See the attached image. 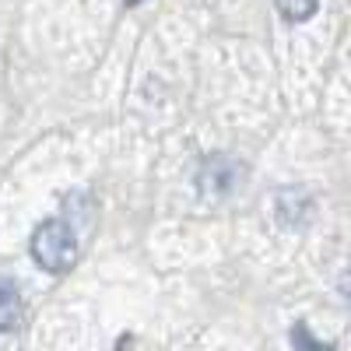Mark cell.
Returning <instances> with one entry per match:
<instances>
[{
	"label": "cell",
	"mask_w": 351,
	"mask_h": 351,
	"mask_svg": "<svg viewBox=\"0 0 351 351\" xmlns=\"http://www.w3.org/2000/svg\"><path fill=\"white\" fill-rule=\"evenodd\" d=\"M32 256H36V263H39L43 271L67 274L74 263H77V256H81L77 236L71 232V225L64 218H49V221H43L32 232Z\"/></svg>",
	"instance_id": "1"
},
{
	"label": "cell",
	"mask_w": 351,
	"mask_h": 351,
	"mask_svg": "<svg viewBox=\"0 0 351 351\" xmlns=\"http://www.w3.org/2000/svg\"><path fill=\"white\" fill-rule=\"evenodd\" d=\"M239 176H243L239 162L218 155V158H208V162L200 165L197 183H200L204 193H232V190H236V183H239Z\"/></svg>",
	"instance_id": "2"
},
{
	"label": "cell",
	"mask_w": 351,
	"mask_h": 351,
	"mask_svg": "<svg viewBox=\"0 0 351 351\" xmlns=\"http://www.w3.org/2000/svg\"><path fill=\"white\" fill-rule=\"evenodd\" d=\"M274 211H278V221H281V225H306L309 215H313V200H309L302 190L288 186V190L278 193Z\"/></svg>",
	"instance_id": "3"
},
{
	"label": "cell",
	"mask_w": 351,
	"mask_h": 351,
	"mask_svg": "<svg viewBox=\"0 0 351 351\" xmlns=\"http://www.w3.org/2000/svg\"><path fill=\"white\" fill-rule=\"evenodd\" d=\"M21 319V295L11 281H0V330H14Z\"/></svg>",
	"instance_id": "4"
},
{
	"label": "cell",
	"mask_w": 351,
	"mask_h": 351,
	"mask_svg": "<svg viewBox=\"0 0 351 351\" xmlns=\"http://www.w3.org/2000/svg\"><path fill=\"white\" fill-rule=\"evenodd\" d=\"M319 0H278V14L288 21V25H302L316 14Z\"/></svg>",
	"instance_id": "5"
},
{
	"label": "cell",
	"mask_w": 351,
	"mask_h": 351,
	"mask_svg": "<svg viewBox=\"0 0 351 351\" xmlns=\"http://www.w3.org/2000/svg\"><path fill=\"white\" fill-rule=\"evenodd\" d=\"M291 341H295V351H334V348H327V344H319L313 334H309V327H295L291 330Z\"/></svg>",
	"instance_id": "6"
},
{
	"label": "cell",
	"mask_w": 351,
	"mask_h": 351,
	"mask_svg": "<svg viewBox=\"0 0 351 351\" xmlns=\"http://www.w3.org/2000/svg\"><path fill=\"white\" fill-rule=\"evenodd\" d=\"M341 295L351 302V271H344V278H341Z\"/></svg>",
	"instance_id": "7"
},
{
	"label": "cell",
	"mask_w": 351,
	"mask_h": 351,
	"mask_svg": "<svg viewBox=\"0 0 351 351\" xmlns=\"http://www.w3.org/2000/svg\"><path fill=\"white\" fill-rule=\"evenodd\" d=\"M130 4H137V0H130Z\"/></svg>",
	"instance_id": "8"
}]
</instances>
